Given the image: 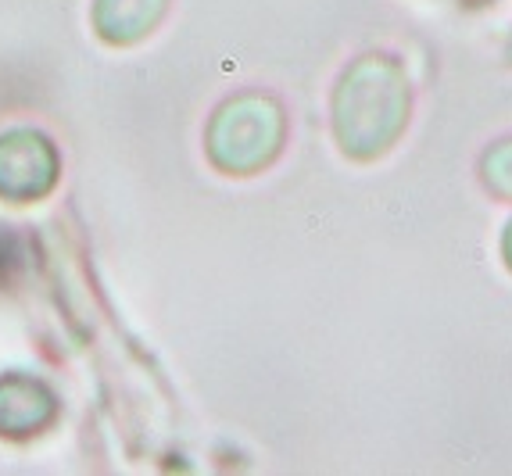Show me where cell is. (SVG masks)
<instances>
[{
	"instance_id": "cell-1",
	"label": "cell",
	"mask_w": 512,
	"mask_h": 476,
	"mask_svg": "<svg viewBox=\"0 0 512 476\" xmlns=\"http://www.w3.org/2000/svg\"><path fill=\"white\" fill-rule=\"evenodd\" d=\"M412 86L405 68L391 54H359L344 65L333 86L330 122L333 136L348 158L373 162L387 154L409 129Z\"/></svg>"
},
{
	"instance_id": "cell-2",
	"label": "cell",
	"mask_w": 512,
	"mask_h": 476,
	"mask_svg": "<svg viewBox=\"0 0 512 476\" xmlns=\"http://www.w3.org/2000/svg\"><path fill=\"white\" fill-rule=\"evenodd\" d=\"M287 111L265 90H240L212 111L205 129L208 162L226 176H255L280 158Z\"/></svg>"
},
{
	"instance_id": "cell-3",
	"label": "cell",
	"mask_w": 512,
	"mask_h": 476,
	"mask_svg": "<svg viewBox=\"0 0 512 476\" xmlns=\"http://www.w3.org/2000/svg\"><path fill=\"white\" fill-rule=\"evenodd\" d=\"M61 154L47 133L15 126L0 133V197L11 204L43 201L58 187Z\"/></svg>"
},
{
	"instance_id": "cell-4",
	"label": "cell",
	"mask_w": 512,
	"mask_h": 476,
	"mask_svg": "<svg viewBox=\"0 0 512 476\" xmlns=\"http://www.w3.org/2000/svg\"><path fill=\"white\" fill-rule=\"evenodd\" d=\"M58 419V398L43 380L26 373L0 376V437L26 441Z\"/></svg>"
},
{
	"instance_id": "cell-5",
	"label": "cell",
	"mask_w": 512,
	"mask_h": 476,
	"mask_svg": "<svg viewBox=\"0 0 512 476\" xmlns=\"http://www.w3.org/2000/svg\"><path fill=\"white\" fill-rule=\"evenodd\" d=\"M169 0H94V29L104 43L133 47L158 29Z\"/></svg>"
},
{
	"instance_id": "cell-6",
	"label": "cell",
	"mask_w": 512,
	"mask_h": 476,
	"mask_svg": "<svg viewBox=\"0 0 512 476\" xmlns=\"http://www.w3.org/2000/svg\"><path fill=\"white\" fill-rule=\"evenodd\" d=\"M480 179L484 187L491 190L502 201H512V136L509 140H498L484 151L480 158Z\"/></svg>"
},
{
	"instance_id": "cell-7",
	"label": "cell",
	"mask_w": 512,
	"mask_h": 476,
	"mask_svg": "<svg viewBox=\"0 0 512 476\" xmlns=\"http://www.w3.org/2000/svg\"><path fill=\"white\" fill-rule=\"evenodd\" d=\"M22 269V240L15 233H0V287L11 283Z\"/></svg>"
},
{
	"instance_id": "cell-8",
	"label": "cell",
	"mask_w": 512,
	"mask_h": 476,
	"mask_svg": "<svg viewBox=\"0 0 512 476\" xmlns=\"http://www.w3.org/2000/svg\"><path fill=\"white\" fill-rule=\"evenodd\" d=\"M502 258H505V265H509V272H512V219H509V226H505V233H502Z\"/></svg>"
},
{
	"instance_id": "cell-9",
	"label": "cell",
	"mask_w": 512,
	"mask_h": 476,
	"mask_svg": "<svg viewBox=\"0 0 512 476\" xmlns=\"http://www.w3.org/2000/svg\"><path fill=\"white\" fill-rule=\"evenodd\" d=\"M505 54H509V61H512V36H509V47H505Z\"/></svg>"
}]
</instances>
